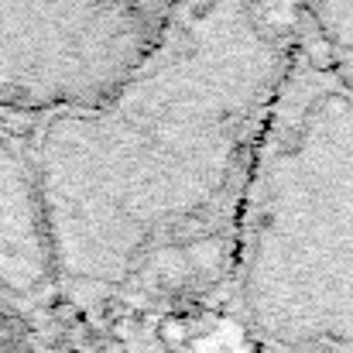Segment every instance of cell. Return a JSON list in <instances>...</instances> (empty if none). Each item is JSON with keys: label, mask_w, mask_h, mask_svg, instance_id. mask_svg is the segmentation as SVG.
Returning <instances> with one entry per match:
<instances>
[{"label": "cell", "mask_w": 353, "mask_h": 353, "mask_svg": "<svg viewBox=\"0 0 353 353\" xmlns=\"http://www.w3.org/2000/svg\"><path fill=\"white\" fill-rule=\"evenodd\" d=\"M117 3L123 10H130L134 17H141L151 31H161L172 7H175V0H117Z\"/></svg>", "instance_id": "cell-6"}, {"label": "cell", "mask_w": 353, "mask_h": 353, "mask_svg": "<svg viewBox=\"0 0 353 353\" xmlns=\"http://www.w3.org/2000/svg\"><path fill=\"white\" fill-rule=\"evenodd\" d=\"M34 120L0 110V288L17 299L59 292L34 158Z\"/></svg>", "instance_id": "cell-4"}, {"label": "cell", "mask_w": 353, "mask_h": 353, "mask_svg": "<svg viewBox=\"0 0 353 353\" xmlns=\"http://www.w3.org/2000/svg\"><path fill=\"white\" fill-rule=\"evenodd\" d=\"M227 302L271 353H353V90L302 38L254 154Z\"/></svg>", "instance_id": "cell-2"}, {"label": "cell", "mask_w": 353, "mask_h": 353, "mask_svg": "<svg viewBox=\"0 0 353 353\" xmlns=\"http://www.w3.org/2000/svg\"><path fill=\"white\" fill-rule=\"evenodd\" d=\"M295 45V0H175L110 100L34 120L65 299L185 309L227 295L243 192Z\"/></svg>", "instance_id": "cell-1"}, {"label": "cell", "mask_w": 353, "mask_h": 353, "mask_svg": "<svg viewBox=\"0 0 353 353\" xmlns=\"http://www.w3.org/2000/svg\"><path fill=\"white\" fill-rule=\"evenodd\" d=\"M154 34L117 0H0V110L48 117L100 107Z\"/></svg>", "instance_id": "cell-3"}, {"label": "cell", "mask_w": 353, "mask_h": 353, "mask_svg": "<svg viewBox=\"0 0 353 353\" xmlns=\"http://www.w3.org/2000/svg\"><path fill=\"white\" fill-rule=\"evenodd\" d=\"M299 38L353 90V0H295Z\"/></svg>", "instance_id": "cell-5"}]
</instances>
